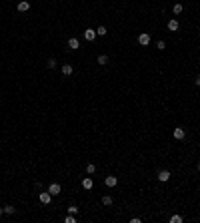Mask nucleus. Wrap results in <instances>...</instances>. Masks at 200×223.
Returning a JSON list of instances; mask_svg holds the SVG:
<instances>
[{"mask_svg": "<svg viewBox=\"0 0 200 223\" xmlns=\"http://www.w3.org/2000/svg\"><path fill=\"white\" fill-rule=\"evenodd\" d=\"M48 193L52 195V197L60 195V193H62V187H60V183H50V185H48Z\"/></svg>", "mask_w": 200, "mask_h": 223, "instance_id": "1", "label": "nucleus"}, {"mask_svg": "<svg viewBox=\"0 0 200 223\" xmlns=\"http://www.w3.org/2000/svg\"><path fill=\"white\" fill-rule=\"evenodd\" d=\"M172 135H174V139H176V141H184L186 139V129H184V127H176Z\"/></svg>", "mask_w": 200, "mask_h": 223, "instance_id": "2", "label": "nucleus"}, {"mask_svg": "<svg viewBox=\"0 0 200 223\" xmlns=\"http://www.w3.org/2000/svg\"><path fill=\"white\" fill-rule=\"evenodd\" d=\"M170 177H172V175H170V171L162 169V171H158V177H156V179L160 181V183H166V181H170Z\"/></svg>", "mask_w": 200, "mask_h": 223, "instance_id": "3", "label": "nucleus"}, {"mask_svg": "<svg viewBox=\"0 0 200 223\" xmlns=\"http://www.w3.org/2000/svg\"><path fill=\"white\" fill-rule=\"evenodd\" d=\"M138 44L140 46H148V44H150V34L148 32H140L138 34Z\"/></svg>", "mask_w": 200, "mask_h": 223, "instance_id": "4", "label": "nucleus"}, {"mask_svg": "<svg viewBox=\"0 0 200 223\" xmlns=\"http://www.w3.org/2000/svg\"><path fill=\"white\" fill-rule=\"evenodd\" d=\"M16 10H18V12H28V10H30V2H28V0H18Z\"/></svg>", "mask_w": 200, "mask_h": 223, "instance_id": "5", "label": "nucleus"}, {"mask_svg": "<svg viewBox=\"0 0 200 223\" xmlns=\"http://www.w3.org/2000/svg\"><path fill=\"white\" fill-rule=\"evenodd\" d=\"M96 36H98V34H96L94 28H86V30H84V40H86V42H92Z\"/></svg>", "mask_w": 200, "mask_h": 223, "instance_id": "6", "label": "nucleus"}, {"mask_svg": "<svg viewBox=\"0 0 200 223\" xmlns=\"http://www.w3.org/2000/svg\"><path fill=\"white\" fill-rule=\"evenodd\" d=\"M38 201H40L42 205H48L50 201H52V195L48 193V191H46V193H38Z\"/></svg>", "mask_w": 200, "mask_h": 223, "instance_id": "7", "label": "nucleus"}, {"mask_svg": "<svg viewBox=\"0 0 200 223\" xmlns=\"http://www.w3.org/2000/svg\"><path fill=\"white\" fill-rule=\"evenodd\" d=\"M82 187H84L86 191H90L92 187H94V181H92V177H82Z\"/></svg>", "mask_w": 200, "mask_h": 223, "instance_id": "8", "label": "nucleus"}, {"mask_svg": "<svg viewBox=\"0 0 200 223\" xmlns=\"http://www.w3.org/2000/svg\"><path fill=\"white\" fill-rule=\"evenodd\" d=\"M178 28H180V22H178L176 18H170V20H168V30H170V32H176Z\"/></svg>", "mask_w": 200, "mask_h": 223, "instance_id": "9", "label": "nucleus"}, {"mask_svg": "<svg viewBox=\"0 0 200 223\" xmlns=\"http://www.w3.org/2000/svg\"><path fill=\"white\" fill-rule=\"evenodd\" d=\"M60 73L64 74V77H70V74L74 73V67H72V64H62V67H60Z\"/></svg>", "mask_w": 200, "mask_h": 223, "instance_id": "10", "label": "nucleus"}, {"mask_svg": "<svg viewBox=\"0 0 200 223\" xmlns=\"http://www.w3.org/2000/svg\"><path fill=\"white\" fill-rule=\"evenodd\" d=\"M104 183H106V187H116L118 185V177H114V175H108L104 179Z\"/></svg>", "mask_w": 200, "mask_h": 223, "instance_id": "11", "label": "nucleus"}, {"mask_svg": "<svg viewBox=\"0 0 200 223\" xmlns=\"http://www.w3.org/2000/svg\"><path fill=\"white\" fill-rule=\"evenodd\" d=\"M68 49H70V50H78V49H80V40L74 38V36L68 38Z\"/></svg>", "mask_w": 200, "mask_h": 223, "instance_id": "12", "label": "nucleus"}, {"mask_svg": "<svg viewBox=\"0 0 200 223\" xmlns=\"http://www.w3.org/2000/svg\"><path fill=\"white\" fill-rule=\"evenodd\" d=\"M96 60H98V64H102V67H106V64H108V60H110V58L106 56V54H98V58H96Z\"/></svg>", "mask_w": 200, "mask_h": 223, "instance_id": "13", "label": "nucleus"}, {"mask_svg": "<svg viewBox=\"0 0 200 223\" xmlns=\"http://www.w3.org/2000/svg\"><path fill=\"white\" fill-rule=\"evenodd\" d=\"M182 10H184V6H182L180 2H176V4L172 6V12H174V14H182Z\"/></svg>", "mask_w": 200, "mask_h": 223, "instance_id": "14", "label": "nucleus"}, {"mask_svg": "<svg viewBox=\"0 0 200 223\" xmlns=\"http://www.w3.org/2000/svg\"><path fill=\"white\" fill-rule=\"evenodd\" d=\"M114 203V199L110 197V195H104V197H102V205H106V207H110V205Z\"/></svg>", "mask_w": 200, "mask_h": 223, "instance_id": "15", "label": "nucleus"}, {"mask_svg": "<svg viewBox=\"0 0 200 223\" xmlns=\"http://www.w3.org/2000/svg\"><path fill=\"white\" fill-rule=\"evenodd\" d=\"M58 67V63H56V58H48V63H46V68H50V70H54V68Z\"/></svg>", "mask_w": 200, "mask_h": 223, "instance_id": "16", "label": "nucleus"}, {"mask_svg": "<svg viewBox=\"0 0 200 223\" xmlns=\"http://www.w3.org/2000/svg\"><path fill=\"white\" fill-rule=\"evenodd\" d=\"M96 173V165L94 163H88V165H86V175H94Z\"/></svg>", "mask_w": 200, "mask_h": 223, "instance_id": "17", "label": "nucleus"}, {"mask_svg": "<svg viewBox=\"0 0 200 223\" xmlns=\"http://www.w3.org/2000/svg\"><path fill=\"white\" fill-rule=\"evenodd\" d=\"M96 34H98V36H106L108 30H106V26H98V28H96Z\"/></svg>", "mask_w": 200, "mask_h": 223, "instance_id": "18", "label": "nucleus"}, {"mask_svg": "<svg viewBox=\"0 0 200 223\" xmlns=\"http://www.w3.org/2000/svg\"><path fill=\"white\" fill-rule=\"evenodd\" d=\"M182 221H184L182 215H172V217H170V223H182Z\"/></svg>", "mask_w": 200, "mask_h": 223, "instance_id": "19", "label": "nucleus"}, {"mask_svg": "<svg viewBox=\"0 0 200 223\" xmlns=\"http://www.w3.org/2000/svg\"><path fill=\"white\" fill-rule=\"evenodd\" d=\"M4 213H6V215H14V213H16V209L12 207V205H6V207H4Z\"/></svg>", "mask_w": 200, "mask_h": 223, "instance_id": "20", "label": "nucleus"}, {"mask_svg": "<svg viewBox=\"0 0 200 223\" xmlns=\"http://www.w3.org/2000/svg\"><path fill=\"white\" fill-rule=\"evenodd\" d=\"M64 221H66V223H76V217H74L72 213H68L66 217H64Z\"/></svg>", "mask_w": 200, "mask_h": 223, "instance_id": "21", "label": "nucleus"}, {"mask_svg": "<svg viewBox=\"0 0 200 223\" xmlns=\"http://www.w3.org/2000/svg\"><path fill=\"white\" fill-rule=\"evenodd\" d=\"M156 49L158 50H164V49H166V42H164V40H158V42H156Z\"/></svg>", "mask_w": 200, "mask_h": 223, "instance_id": "22", "label": "nucleus"}, {"mask_svg": "<svg viewBox=\"0 0 200 223\" xmlns=\"http://www.w3.org/2000/svg\"><path fill=\"white\" fill-rule=\"evenodd\" d=\"M68 213L76 215V213H78V207H76V205H70V207H68Z\"/></svg>", "mask_w": 200, "mask_h": 223, "instance_id": "23", "label": "nucleus"}, {"mask_svg": "<svg viewBox=\"0 0 200 223\" xmlns=\"http://www.w3.org/2000/svg\"><path fill=\"white\" fill-rule=\"evenodd\" d=\"M34 189H36V191H40V189H42V183H40V181H36V185H34Z\"/></svg>", "mask_w": 200, "mask_h": 223, "instance_id": "24", "label": "nucleus"}, {"mask_svg": "<svg viewBox=\"0 0 200 223\" xmlns=\"http://www.w3.org/2000/svg\"><path fill=\"white\" fill-rule=\"evenodd\" d=\"M194 83H196V87H200V74H196V78H194Z\"/></svg>", "mask_w": 200, "mask_h": 223, "instance_id": "25", "label": "nucleus"}, {"mask_svg": "<svg viewBox=\"0 0 200 223\" xmlns=\"http://www.w3.org/2000/svg\"><path fill=\"white\" fill-rule=\"evenodd\" d=\"M2 215H4V207H0V217H2Z\"/></svg>", "mask_w": 200, "mask_h": 223, "instance_id": "26", "label": "nucleus"}]
</instances>
